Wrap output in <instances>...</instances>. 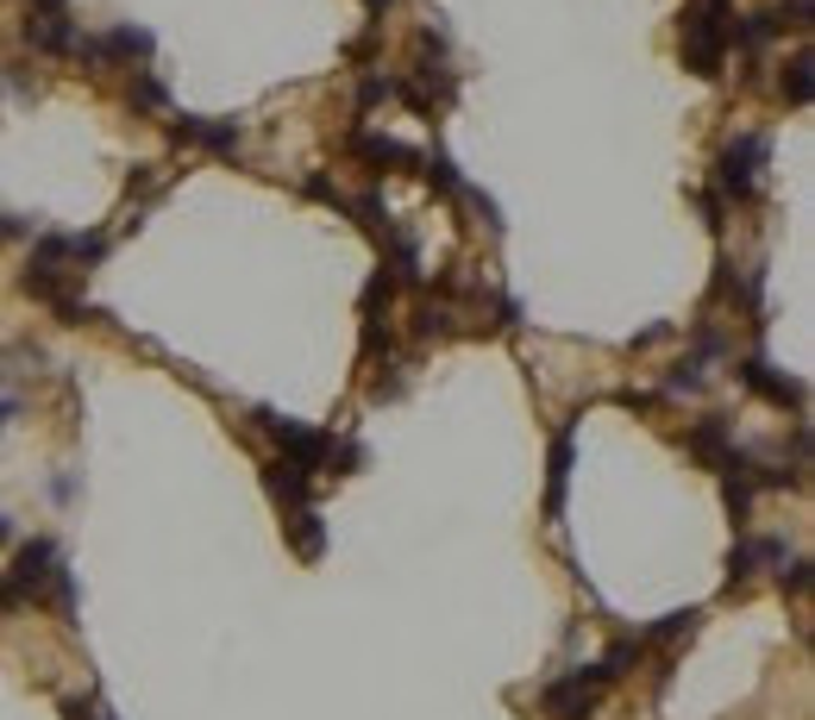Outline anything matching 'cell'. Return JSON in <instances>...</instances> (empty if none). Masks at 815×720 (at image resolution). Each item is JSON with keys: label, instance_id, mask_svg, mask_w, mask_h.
Wrapping results in <instances>:
<instances>
[{"label": "cell", "instance_id": "1", "mask_svg": "<svg viewBox=\"0 0 815 720\" xmlns=\"http://www.w3.org/2000/svg\"><path fill=\"white\" fill-rule=\"evenodd\" d=\"M683 69L690 76H703V82H715L727 64V32H734V0H683Z\"/></svg>", "mask_w": 815, "mask_h": 720}, {"label": "cell", "instance_id": "2", "mask_svg": "<svg viewBox=\"0 0 815 720\" xmlns=\"http://www.w3.org/2000/svg\"><path fill=\"white\" fill-rule=\"evenodd\" d=\"M258 426H264L270 438H276V458H288L295 470H327L332 458V433H314V426H302V420L276 414V408H258Z\"/></svg>", "mask_w": 815, "mask_h": 720}, {"label": "cell", "instance_id": "3", "mask_svg": "<svg viewBox=\"0 0 815 720\" xmlns=\"http://www.w3.org/2000/svg\"><path fill=\"white\" fill-rule=\"evenodd\" d=\"M766 157H771L766 138H759V132H740V138L722 151V163H715L722 195L727 201H752V195H759V170H766Z\"/></svg>", "mask_w": 815, "mask_h": 720}, {"label": "cell", "instance_id": "4", "mask_svg": "<svg viewBox=\"0 0 815 720\" xmlns=\"http://www.w3.org/2000/svg\"><path fill=\"white\" fill-rule=\"evenodd\" d=\"M602 689H609L602 664H584V671H571V677L546 683V689H540V708H546V720H590Z\"/></svg>", "mask_w": 815, "mask_h": 720}, {"label": "cell", "instance_id": "5", "mask_svg": "<svg viewBox=\"0 0 815 720\" xmlns=\"http://www.w3.org/2000/svg\"><path fill=\"white\" fill-rule=\"evenodd\" d=\"M157 50V38L151 32H145V25H113V32H101V38H76V50H69V57H82V64H145V57H151Z\"/></svg>", "mask_w": 815, "mask_h": 720}, {"label": "cell", "instance_id": "6", "mask_svg": "<svg viewBox=\"0 0 815 720\" xmlns=\"http://www.w3.org/2000/svg\"><path fill=\"white\" fill-rule=\"evenodd\" d=\"M57 570H64V551H57V539H25L20 558H13V576H7V583H13V595H20V602H38V595L50 590V576H57Z\"/></svg>", "mask_w": 815, "mask_h": 720}, {"label": "cell", "instance_id": "7", "mask_svg": "<svg viewBox=\"0 0 815 720\" xmlns=\"http://www.w3.org/2000/svg\"><path fill=\"white\" fill-rule=\"evenodd\" d=\"M734 376H740L759 401H771V408H796V414H803V382L784 376V370H771L766 357H740V370H734Z\"/></svg>", "mask_w": 815, "mask_h": 720}, {"label": "cell", "instance_id": "8", "mask_svg": "<svg viewBox=\"0 0 815 720\" xmlns=\"http://www.w3.org/2000/svg\"><path fill=\"white\" fill-rule=\"evenodd\" d=\"M170 138H177V145H201V151H214V157H233L239 151V119H201V113H182V119H170Z\"/></svg>", "mask_w": 815, "mask_h": 720}, {"label": "cell", "instance_id": "9", "mask_svg": "<svg viewBox=\"0 0 815 720\" xmlns=\"http://www.w3.org/2000/svg\"><path fill=\"white\" fill-rule=\"evenodd\" d=\"M683 452H690L697 464H709V470H727V458H734L740 445H734V433H727L722 414H703L690 433H683Z\"/></svg>", "mask_w": 815, "mask_h": 720}, {"label": "cell", "instance_id": "10", "mask_svg": "<svg viewBox=\"0 0 815 720\" xmlns=\"http://www.w3.org/2000/svg\"><path fill=\"white\" fill-rule=\"evenodd\" d=\"M571 464H577V438H571V426H565V433H552V452H546V521H565Z\"/></svg>", "mask_w": 815, "mask_h": 720}, {"label": "cell", "instance_id": "11", "mask_svg": "<svg viewBox=\"0 0 815 720\" xmlns=\"http://www.w3.org/2000/svg\"><path fill=\"white\" fill-rule=\"evenodd\" d=\"M784 558H791V551H784V539H740V546L727 551V590L752 583V576H759L766 564L784 570Z\"/></svg>", "mask_w": 815, "mask_h": 720}, {"label": "cell", "instance_id": "12", "mask_svg": "<svg viewBox=\"0 0 815 720\" xmlns=\"http://www.w3.org/2000/svg\"><path fill=\"white\" fill-rule=\"evenodd\" d=\"M20 32H25V44H32V50H45V57H69V50H76V38H82L69 13H32Z\"/></svg>", "mask_w": 815, "mask_h": 720}, {"label": "cell", "instance_id": "13", "mask_svg": "<svg viewBox=\"0 0 815 720\" xmlns=\"http://www.w3.org/2000/svg\"><path fill=\"white\" fill-rule=\"evenodd\" d=\"M352 157H364L371 170H420V151L396 145V138H376V132H352Z\"/></svg>", "mask_w": 815, "mask_h": 720}, {"label": "cell", "instance_id": "14", "mask_svg": "<svg viewBox=\"0 0 815 720\" xmlns=\"http://www.w3.org/2000/svg\"><path fill=\"white\" fill-rule=\"evenodd\" d=\"M288 546H295V558L302 564H320L327 558V521L314 514V507H288Z\"/></svg>", "mask_w": 815, "mask_h": 720}, {"label": "cell", "instance_id": "15", "mask_svg": "<svg viewBox=\"0 0 815 720\" xmlns=\"http://www.w3.org/2000/svg\"><path fill=\"white\" fill-rule=\"evenodd\" d=\"M264 489L276 495L283 507H308V470H295L288 458H270L264 464Z\"/></svg>", "mask_w": 815, "mask_h": 720}, {"label": "cell", "instance_id": "16", "mask_svg": "<svg viewBox=\"0 0 815 720\" xmlns=\"http://www.w3.org/2000/svg\"><path fill=\"white\" fill-rule=\"evenodd\" d=\"M778 94H784L791 107H810V94H815V57H810V50H796L791 64H784V76H778Z\"/></svg>", "mask_w": 815, "mask_h": 720}, {"label": "cell", "instance_id": "17", "mask_svg": "<svg viewBox=\"0 0 815 720\" xmlns=\"http://www.w3.org/2000/svg\"><path fill=\"white\" fill-rule=\"evenodd\" d=\"M420 175H427V182H433V188H440L445 201H459V195H464V175H459V163H452L445 151L420 157Z\"/></svg>", "mask_w": 815, "mask_h": 720}, {"label": "cell", "instance_id": "18", "mask_svg": "<svg viewBox=\"0 0 815 720\" xmlns=\"http://www.w3.org/2000/svg\"><path fill=\"white\" fill-rule=\"evenodd\" d=\"M771 13H747V20H734V32H727V44H740V50H766L771 44Z\"/></svg>", "mask_w": 815, "mask_h": 720}, {"label": "cell", "instance_id": "19", "mask_svg": "<svg viewBox=\"0 0 815 720\" xmlns=\"http://www.w3.org/2000/svg\"><path fill=\"white\" fill-rule=\"evenodd\" d=\"M703 627V608H678V614H665V620H653V639L659 645H678V639H690Z\"/></svg>", "mask_w": 815, "mask_h": 720}, {"label": "cell", "instance_id": "20", "mask_svg": "<svg viewBox=\"0 0 815 720\" xmlns=\"http://www.w3.org/2000/svg\"><path fill=\"white\" fill-rule=\"evenodd\" d=\"M709 382V357H683V364H671V376H665V395H697Z\"/></svg>", "mask_w": 815, "mask_h": 720}, {"label": "cell", "instance_id": "21", "mask_svg": "<svg viewBox=\"0 0 815 720\" xmlns=\"http://www.w3.org/2000/svg\"><path fill=\"white\" fill-rule=\"evenodd\" d=\"M346 214H352L358 226H364V232H383V239L396 232V226H389V207H383L376 195H358V201H346Z\"/></svg>", "mask_w": 815, "mask_h": 720}, {"label": "cell", "instance_id": "22", "mask_svg": "<svg viewBox=\"0 0 815 720\" xmlns=\"http://www.w3.org/2000/svg\"><path fill=\"white\" fill-rule=\"evenodd\" d=\"M415 339H452V313L433 301H420L415 307Z\"/></svg>", "mask_w": 815, "mask_h": 720}, {"label": "cell", "instance_id": "23", "mask_svg": "<svg viewBox=\"0 0 815 720\" xmlns=\"http://www.w3.org/2000/svg\"><path fill=\"white\" fill-rule=\"evenodd\" d=\"M45 595H50V608L64 614V620H76V576H69V564L50 576V590H45Z\"/></svg>", "mask_w": 815, "mask_h": 720}, {"label": "cell", "instance_id": "24", "mask_svg": "<svg viewBox=\"0 0 815 720\" xmlns=\"http://www.w3.org/2000/svg\"><path fill=\"white\" fill-rule=\"evenodd\" d=\"M170 94H163V82H157L151 69H133V107H163Z\"/></svg>", "mask_w": 815, "mask_h": 720}, {"label": "cell", "instance_id": "25", "mask_svg": "<svg viewBox=\"0 0 815 720\" xmlns=\"http://www.w3.org/2000/svg\"><path fill=\"white\" fill-rule=\"evenodd\" d=\"M101 258H107V239H101V232H82V239H69V263H82V270H94Z\"/></svg>", "mask_w": 815, "mask_h": 720}, {"label": "cell", "instance_id": "26", "mask_svg": "<svg viewBox=\"0 0 815 720\" xmlns=\"http://www.w3.org/2000/svg\"><path fill=\"white\" fill-rule=\"evenodd\" d=\"M389 94H396V76H364V82H358V113H371L376 101H389Z\"/></svg>", "mask_w": 815, "mask_h": 720}, {"label": "cell", "instance_id": "27", "mask_svg": "<svg viewBox=\"0 0 815 720\" xmlns=\"http://www.w3.org/2000/svg\"><path fill=\"white\" fill-rule=\"evenodd\" d=\"M50 307H57V320H64V327H82V320H101V313H94V307L82 301V295H69V288H64V295H57Z\"/></svg>", "mask_w": 815, "mask_h": 720}, {"label": "cell", "instance_id": "28", "mask_svg": "<svg viewBox=\"0 0 815 720\" xmlns=\"http://www.w3.org/2000/svg\"><path fill=\"white\" fill-rule=\"evenodd\" d=\"M459 201H464V207H471V214H477V219H484L489 232H502V207H496V201H489L484 188H464Z\"/></svg>", "mask_w": 815, "mask_h": 720}, {"label": "cell", "instance_id": "29", "mask_svg": "<svg viewBox=\"0 0 815 720\" xmlns=\"http://www.w3.org/2000/svg\"><path fill=\"white\" fill-rule=\"evenodd\" d=\"M771 25H778V32H784V25H791V32H810V0H784V7L771 13Z\"/></svg>", "mask_w": 815, "mask_h": 720}, {"label": "cell", "instance_id": "30", "mask_svg": "<svg viewBox=\"0 0 815 720\" xmlns=\"http://www.w3.org/2000/svg\"><path fill=\"white\" fill-rule=\"evenodd\" d=\"M332 470H339V477H352L358 464H364V445H358V438H346V445H332Z\"/></svg>", "mask_w": 815, "mask_h": 720}, {"label": "cell", "instance_id": "31", "mask_svg": "<svg viewBox=\"0 0 815 720\" xmlns=\"http://www.w3.org/2000/svg\"><path fill=\"white\" fill-rule=\"evenodd\" d=\"M778 583L791 595H810V558H791V570H778Z\"/></svg>", "mask_w": 815, "mask_h": 720}, {"label": "cell", "instance_id": "32", "mask_svg": "<svg viewBox=\"0 0 815 720\" xmlns=\"http://www.w3.org/2000/svg\"><path fill=\"white\" fill-rule=\"evenodd\" d=\"M302 195H308V201H327V207H346V201L332 195V182H327V175H308V182H302Z\"/></svg>", "mask_w": 815, "mask_h": 720}, {"label": "cell", "instance_id": "33", "mask_svg": "<svg viewBox=\"0 0 815 720\" xmlns=\"http://www.w3.org/2000/svg\"><path fill=\"white\" fill-rule=\"evenodd\" d=\"M13 239H32V219H20V214H0V244H13Z\"/></svg>", "mask_w": 815, "mask_h": 720}, {"label": "cell", "instance_id": "34", "mask_svg": "<svg viewBox=\"0 0 815 720\" xmlns=\"http://www.w3.org/2000/svg\"><path fill=\"white\" fill-rule=\"evenodd\" d=\"M64 720H113V715H107V708H94V701H76V696H69V701H64Z\"/></svg>", "mask_w": 815, "mask_h": 720}, {"label": "cell", "instance_id": "35", "mask_svg": "<svg viewBox=\"0 0 815 720\" xmlns=\"http://www.w3.org/2000/svg\"><path fill=\"white\" fill-rule=\"evenodd\" d=\"M615 401L621 408H634V414H653V408H659V395H634V389H621Z\"/></svg>", "mask_w": 815, "mask_h": 720}, {"label": "cell", "instance_id": "36", "mask_svg": "<svg viewBox=\"0 0 815 720\" xmlns=\"http://www.w3.org/2000/svg\"><path fill=\"white\" fill-rule=\"evenodd\" d=\"M697 201H703V219L722 232V226H727V219H722V195H697Z\"/></svg>", "mask_w": 815, "mask_h": 720}, {"label": "cell", "instance_id": "37", "mask_svg": "<svg viewBox=\"0 0 815 720\" xmlns=\"http://www.w3.org/2000/svg\"><path fill=\"white\" fill-rule=\"evenodd\" d=\"M20 420V395H0V426H13Z\"/></svg>", "mask_w": 815, "mask_h": 720}, {"label": "cell", "instance_id": "38", "mask_svg": "<svg viewBox=\"0 0 815 720\" xmlns=\"http://www.w3.org/2000/svg\"><path fill=\"white\" fill-rule=\"evenodd\" d=\"M659 339H671V327H646V332H639V339H634V351H646V345H659Z\"/></svg>", "mask_w": 815, "mask_h": 720}, {"label": "cell", "instance_id": "39", "mask_svg": "<svg viewBox=\"0 0 815 720\" xmlns=\"http://www.w3.org/2000/svg\"><path fill=\"white\" fill-rule=\"evenodd\" d=\"M13 608H20V595H13V583H7V576H0V620H7Z\"/></svg>", "mask_w": 815, "mask_h": 720}, {"label": "cell", "instance_id": "40", "mask_svg": "<svg viewBox=\"0 0 815 720\" xmlns=\"http://www.w3.org/2000/svg\"><path fill=\"white\" fill-rule=\"evenodd\" d=\"M364 13H371V20L383 25V13H389V0H364Z\"/></svg>", "mask_w": 815, "mask_h": 720}, {"label": "cell", "instance_id": "41", "mask_svg": "<svg viewBox=\"0 0 815 720\" xmlns=\"http://www.w3.org/2000/svg\"><path fill=\"white\" fill-rule=\"evenodd\" d=\"M7 539H13V526H7V514H0V546H7Z\"/></svg>", "mask_w": 815, "mask_h": 720}]
</instances>
